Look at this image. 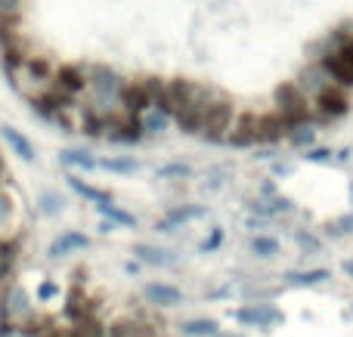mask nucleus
Here are the masks:
<instances>
[{"label": "nucleus", "mask_w": 353, "mask_h": 337, "mask_svg": "<svg viewBox=\"0 0 353 337\" xmlns=\"http://www.w3.org/2000/svg\"><path fill=\"white\" fill-rule=\"evenodd\" d=\"M276 111H279L282 118H285L292 127H304L307 121H310V96L304 93V87L298 84V80H282L279 87H276Z\"/></svg>", "instance_id": "nucleus-1"}, {"label": "nucleus", "mask_w": 353, "mask_h": 337, "mask_svg": "<svg viewBox=\"0 0 353 337\" xmlns=\"http://www.w3.org/2000/svg\"><path fill=\"white\" fill-rule=\"evenodd\" d=\"M232 121H236V109H232V102L226 96H220V93H214L211 102H208V111H205V121H201L199 136L205 142H226Z\"/></svg>", "instance_id": "nucleus-2"}, {"label": "nucleus", "mask_w": 353, "mask_h": 337, "mask_svg": "<svg viewBox=\"0 0 353 337\" xmlns=\"http://www.w3.org/2000/svg\"><path fill=\"white\" fill-rule=\"evenodd\" d=\"M211 96H214V93L208 90V87L195 84L192 96L186 99V105H183V109L176 111V118H174L176 127H180L183 133H199V130H201V121H205V111H208Z\"/></svg>", "instance_id": "nucleus-3"}, {"label": "nucleus", "mask_w": 353, "mask_h": 337, "mask_svg": "<svg viewBox=\"0 0 353 337\" xmlns=\"http://www.w3.org/2000/svg\"><path fill=\"white\" fill-rule=\"evenodd\" d=\"M50 87L78 102V96L87 93V68L81 65V62H62V65H56V74H53V80H50Z\"/></svg>", "instance_id": "nucleus-4"}, {"label": "nucleus", "mask_w": 353, "mask_h": 337, "mask_svg": "<svg viewBox=\"0 0 353 337\" xmlns=\"http://www.w3.org/2000/svg\"><path fill=\"white\" fill-rule=\"evenodd\" d=\"M310 105L319 111L323 118H344L350 111V96L344 87L338 84H325L316 96L310 99Z\"/></svg>", "instance_id": "nucleus-5"}, {"label": "nucleus", "mask_w": 353, "mask_h": 337, "mask_svg": "<svg viewBox=\"0 0 353 337\" xmlns=\"http://www.w3.org/2000/svg\"><path fill=\"white\" fill-rule=\"evenodd\" d=\"M118 109L128 111V115H137V118H143L146 111H152V99H149L146 80L143 78L124 80L121 93H118Z\"/></svg>", "instance_id": "nucleus-6"}, {"label": "nucleus", "mask_w": 353, "mask_h": 337, "mask_svg": "<svg viewBox=\"0 0 353 337\" xmlns=\"http://www.w3.org/2000/svg\"><path fill=\"white\" fill-rule=\"evenodd\" d=\"M192 90H195V80H189V78L165 80V96H161V102L155 105V111H161V115H168V118H176V111L186 105V99L192 96Z\"/></svg>", "instance_id": "nucleus-7"}, {"label": "nucleus", "mask_w": 353, "mask_h": 337, "mask_svg": "<svg viewBox=\"0 0 353 337\" xmlns=\"http://www.w3.org/2000/svg\"><path fill=\"white\" fill-rule=\"evenodd\" d=\"M143 136H146V133H143V121H140V118L128 115V111L118 109L115 118H112V127H109V133H105V140L121 142V146H134V142H140Z\"/></svg>", "instance_id": "nucleus-8"}, {"label": "nucleus", "mask_w": 353, "mask_h": 337, "mask_svg": "<svg viewBox=\"0 0 353 337\" xmlns=\"http://www.w3.org/2000/svg\"><path fill=\"white\" fill-rule=\"evenodd\" d=\"M257 111H239L236 121L230 127V136L226 142L236 149H248V146H257Z\"/></svg>", "instance_id": "nucleus-9"}, {"label": "nucleus", "mask_w": 353, "mask_h": 337, "mask_svg": "<svg viewBox=\"0 0 353 337\" xmlns=\"http://www.w3.org/2000/svg\"><path fill=\"white\" fill-rule=\"evenodd\" d=\"M65 316L72 319V325H78V322H84V319H97V301L84 294V285L81 282H74L72 291H68Z\"/></svg>", "instance_id": "nucleus-10"}, {"label": "nucleus", "mask_w": 353, "mask_h": 337, "mask_svg": "<svg viewBox=\"0 0 353 337\" xmlns=\"http://www.w3.org/2000/svg\"><path fill=\"white\" fill-rule=\"evenodd\" d=\"M319 68H323V74L332 80V84L338 87H353V68L347 65V59H344L338 50H325L323 56H319Z\"/></svg>", "instance_id": "nucleus-11"}, {"label": "nucleus", "mask_w": 353, "mask_h": 337, "mask_svg": "<svg viewBox=\"0 0 353 337\" xmlns=\"http://www.w3.org/2000/svg\"><path fill=\"white\" fill-rule=\"evenodd\" d=\"M292 124L279 115V111H263L257 118V142H279V140H288L292 136Z\"/></svg>", "instance_id": "nucleus-12"}, {"label": "nucleus", "mask_w": 353, "mask_h": 337, "mask_svg": "<svg viewBox=\"0 0 353 337\" xmlns=\"http://www.w3.org/2000/svg\"><path fill=\"white\" fill-rule=\"evenodd\" d=\"M236 319L242 322V325L270 328V325H276V322H282V313H279V309H273L270 303H251V307H242V309H239Z\"/></svg>", "instance_id": "nucleus-13"}, {"label": "nucleus", "mask_w": 353, "mask_h": 337, "mask_svg": "<svg viewBox=\"0 0 353 337\" xmlns=\"http://www.w3.org/2000/svg\"><path fill=\"white\" fill-rule=\"evenodd\" d=\"M0 136H3V142L12 149V155H19L25 164H34V158H37L34 142H31L22 130H16L12 124H0Z\"/></svg>", "instance_id": "nucleus-14"}, {"label": "nucleus", "mask_w": 353, "mask_h": 337, "mask_svg": "<svg viewBox=\"0 0 353 337\" xmlns=\"http://www.w3.org/2000/svg\"><path fill=\"white\" fill-rule=\"evenodd\" d=\"M87 248H90V239H87L84 232H78V229H68V232H62L56 241H50L47 254H50L53 260H59V257H65V254L87 251Z\"/></svg>", "instance_id": "nucleus-15"}, {"label": "nucleus", "mask_w": 353, "mask_h": 337, "mask_svg": "<svg viewBox=\"0 0 353 337\" xmlns=\"http://www.w3.org/2000/svg\"><path fill=\"white\" fill-rule=\"evenodd\" d=\"M143 297H146L149 303H155V307H180L183 303V291L168 282H149L146 288H143Z\"/></svg>", "instance_id": "nucleus-16"}, {"label": "nucleus", "mask_w": 353, "mask_h": 337, "mask_svg": "<svg viewBox=\"0 0 353 337\" xmlns=\"http://www.w3.org/2000/svg\"><path fill=\"white\" fill-rule=\"evenodd\" d=\"M112 118H115V111H112V115L84 111V118H81V133L90 136V140H103V136L109 133V127H112Z\"/></svg>", "instance_id": "nucleus-17"}, {"label": "nucleus", "mask_w": 353, "mask_h": 337, "mask_svg": "<svg viewBox=\"0 0 353 337\" xmlns=\"http://www.w3.org/2000/svg\"><path fill=\"white\" fill-rule=\"evenodd\" d=\"M65 183H68V189L74 192V195H81V198H87V202H93V204H105V202H112V195L105 189H99V186H90V183H84L81 177H74V173H68L65 177Z\"/></svg>", "instance_id": "nucleus-18"}, {"label": "nucleus", "mask_w": 353, "mask_h": 337, "mask_svg": "<svg viewBox=\"0 0 353 337\" xmlns=\"http://www.w3.org/2000/svg\"><path fill=\"white\" fill-rule=\"evenodd\" d=\"M59 161L65 167H78V171H97V164H99V158L90 155L87 149H62Z\"/></svg>", "instance_id": "nucleus-19"}, {"label": "nucleus", "mask_w": 353, "mask_h": 337, "mask_svg": "<svg viewBox=\"0 0 353 337\" xmlns=\"http://www.w3.org/2000/svg\"><path fill=\"white\" fill-rule=\"evenodd\" d=\"M134 254L143 260V263H149V266H174V263H176L174 254H171V251H165V248L137 245V248H134Z\"/></svg>", "instance_id": "nucleus-20"}, {"label": "nucleus", "mask_w": 353, "mask_h": 337, "mask_svg": "<svg viewBox=\"0 0 353 337\" xmlns=\"http://www.w3.org/2000/svg\"><path fill=\"white\" fill-rule=\"evenodd\" d=\"M208 214L205 204H183V208H171L165 217V223H171V226L176 229L180 223H189V220H201V217Z\"/></svg>", "instance_id": "nucleus-21"}, {"label": "nucleus", "mask_w": 353, "mask_h": 337, "mask_svg": "<svg viewBox=\"0 0 353 337\" xmlns=\"http://www.w3.org/2000/svg\"><path fill=\"white\" fill-rule=\"evenodd\" d=\"M180 334H186V337H217L220 325L214 319H189V322H180Z\"/></svg>", "instance_id": "nucleus-22"}, {"label": "nucleus", "mask_w": 353, "mask_h": 337, "mask_svg": "<svg viewBox=\"0 0 353 337\" xmlns=\"http://www.w3.org/2000/svg\"><path fill=\"white\" fill-rule=\"evenodd\" d=\"M329 279H332L329 270H307V272H288L285 282L298 285V288H313V285H323V282H329Z\"/></svg>", "instance_id": "nucleus-23"}, {"label": "nucleus", "mask_w": 353, "mask_h": 337, "mask_svg": "<svg viewBox=\"0 0 353 337\" xmlns=\"http://www.w3.org/2000/svg\"><path fill=\"white\" fill-rule=\"evenodd\" d=\"M37 210H41L43 217H59L62 210H65V198L53 189H43L41 195H37Z\"/></svg>", "instance_id": "nucleus-24"}, {"label": "nucleus", "mask_w": 353, "mask_h": 337, "mask_svg": "<svg viewBox=\"0 0 353 337\" xmlns=\"http://www.w3.org/2000/svg\"><path fill=\"white\" fill-rule=\"evenodd\" d=\"M97 210L105 217L109 223H118V226H137V217L130 214V210L118 208L115 202H105V204H97Z\"/></svg>", "instance_id": "nucleus-25"}, {"label": "nucleus", "mask_w": 353, "mask_h": 337, "mask_svg": "<svg viewBox=\"0 0 353 337\" xmlns=\"http://www.w3.org/2000/svg\"><path fill=\"white\" fill-rule=\"evenodd\" d=\"M25 0H0V22H10V25H22L25 22Z\"/></svg>", "instance_id": "nucleus-26"}, {"label": "nucleus", "mask_w": 353, "mask_h": 337, "mask_svg": "<svg viewBox=\"0 0 353 337\" xmlns=\"http://www.w3.org/2000/svg\"><path fill=\"white\" fill-rule=\"evenodd\" d=\"M251 254H254V257L270 260V257L279 254V241L270 239V235H254V239H251Z\"/></svg>", "instance_id": "nucleus-27"}, {"label": "nucleus", "mask_w": 353, "mask_h": 337, "mask_svg": "<svg viewBox=\"0 0 353 337\" xmlns=\"http://www.w3.org/2000/svg\"><path fill=\"white\" fill-rule=\"evenodd\" d=\"M97 167H103V171H109V173H137L140 171V161H134V158H99Z\"/></svg>", "instance_id": "nucleus-28"}, {"label": "nucleus", "mask_w": 353, "mask_h": 337, "mask_svg": "<svg viewBox=\"0 0 353 337\" xmlns=\"http://www.w3.org/2000/svg\"><path fill=\"white\" fill-rule=\"evenodd\" d=\"M140 121H143V133H165V130H168V121H171V118L152 109V111H146Z\"/></svg>", "instance_id": "nucleus-29"}, {"label": "nucleus", "mask_w": 353, "mask_h": 337, "mask_svg": "<svg viewBox=\"0 0 353 337\" xmlns=\"http://www.w3.org/2000/svg\"><path fill=\"white\" fill-rule=\"evenodd\" d=\"M16 217V198L10 195L6 189H0V229H6Z\"/></svg>", "instance_id": "nucleus-30"}, {"label": "nucleus", "mask_w": 353, "mask_h": 337, "mask_svg": "<svg viewBox=\"0 0 353 337\" xmlns=\"http://www.w3.org/2000/svg\"><path fill=\"white\" fill-rule=\"evenodd\" d=\"M189 173H192V167L183 164V161H174V164L159 167V177L161 180H168V177H189Z\"/></svg>", "instance_id": "nucleus-31"}, {"label": "nucleus", "mask_w": 353, "mask_h": 337, "mask_svg": "<svg viewBox=\"0 0 353 337\" xmlns=\"http://www.w3.org/2000/svg\"><path fill=\"white\" fill-rule=\"evenodd\" d=\"M338 53L344 56V59H347V65L353 68V31L347 34V31H341V34H338Z\"/></svg>", "instance_id": "nucleus-32"}, {"label": "nucleus", "mask_w": 353, "mask_h": 337, "mask_svg": "<svg viewBox=\"0 0 353 337\" xmlns=\"http://www.w3.org/2000/svg\"><path fill=\"white\" fill-rule=\"evenodd\" d=\"M288 140H292L294 146H301V149H304V146H313V140H316V133H313L310 127H294Z\"/></svg>", "instance_id": "nucleus-33"}, {"label": "nucleus", "mask_w": 353, "mask_h": 337, "mask_svg": "<svg viewBox=\"0 0 353 337\" xmlns=\"http://www.w3.org/2000/svg\"><path fill=\"white\" fill-rule=\"evenodd\" d=\"M220 245H223V229H214V232L199 245V251H201V254H214Z\"/></svg>", "instance_id": "nucleus-34"}, {"label": "nucleus", "mask_w": 353, "mask_h": 337, "mask_svg": "<svg viewBox=\"0 0 353 337\" xmlns=\"http://www.w3.org/2000/svg\"><path fill=\"white\" fill-rule=\"evenodd\" d=\"M298 245L304 248V251H310V254H319V251H323V241H319L316 235H310V232H298Z\"/></svg>", "instance_id": "nucleus-35"}, {"label": "nucleus", "mask_w": 353, "mask_h": 337, "mask_svg": "<svg viewBox=\"0 0 353 337\" xmlns=\"http://www.w3.org/2000/svg\"><path fill=\"white\" fill-rule=\"evenodd\" d=\"M304 158L307 161H316V164H325V161H332V152H329V149H307Z\"/></svg>", "instance_id": "nucleus-36"}, {"label": "nucleus", "mask_w": 353, "mask_h": 337, "mask_svg": "<svg viewBox=\"0 0 353 337\" xmlns=\"http://www.w3.org/2000/svg\"><path fill=\"white\" fill-rule=\"evenodd\" d=\"M341 270H344V276H347V279H353V257H350V260H344Z\"/></svg>", "instance_id": "nucleus-37"}, {"label": "nucleus", "mask_w": 353, "mask_h": 337, "mask_svg": "<svg viewBox=\"0 0 353 337\" xmlns=\"http://www.w3.org/2000/svg\"><path fill=\"white\" fill-rule=\"evenodd\" d=\"M217 337H239V334H217Z\"/></svg>", "instance_id": "nucleus-38"}, {"label": "nucleus", "mask_w": 353, "mask_h": 337, "mask_svg": "<svg viewBox=\"0 0 353 337\" xmlns=\"http://www.w3.org/2000/svg\"><path fill=\"white\" fill-rule=\"evenodd\" d=\"M350 195H353V186H350Z\"/></svg>", "instance_id": "nucleus-39"}, {"label": "nucleus", "mask_w": 353, "mask_h": 337, "mask_svg": "<svg viewBox=\"0 0 353 337\" xmlns=\"http://www.w3.org/2000/svg\"><path fill=\"white\" fill-rule=\"evenodd\" d=\"M0 158H3V155H0Z\"/></svg>", "instance_id": "nucleus-40"}]
</instances>
